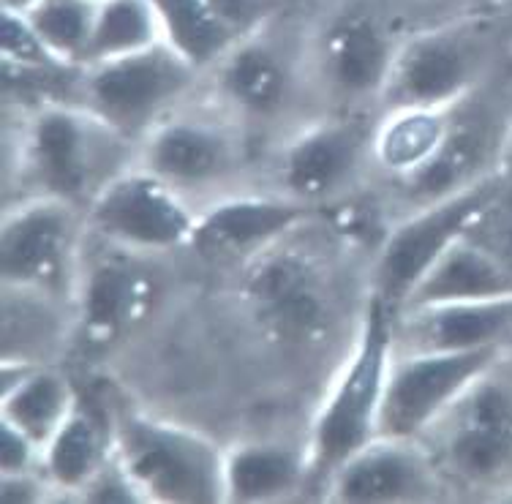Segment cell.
Here are the masks:
<instances>
[{
    "label": "cell",
    "mask_w": 512,
    "mask_h": 504,
    "mask_svg": "<svg viewBox=\"0 0 512 504\" xmlns=\"http://www.w3.org/2000/svg\"><path fill=\"white\" fill-rule=\"evenodd\" d=\"M256 139L202 93L148 131L137 164L186 197L197 210L240 191L262 188Z\"/></svg>",
    "instance_id": "obj_5"
},
{
    "label": "cell",
    "mask_w": 512,
    "mask_h": 504,
    "mask_svg": "<svg viewBox=\"0 0 512 504\" xmlns=\"http://www.w3.org/2000/svg\"><path fill=\"white\" fill-rule=\"evenodd\" d=\"M425 3L442 11L439 20H453V17H474V14L510 11L512 0H425Z\"/></svg>",
    "instance_id": "obj_34"
},
{
    "label": "cell",
    "mask_w": 512,
    "mask_h": 504,
    "mask_svg": "<svg viewBox=\"0 0 512 504\" xmlns=\"http://www.w3.org/2000/svg\"><path fill=\"white\" fill-rule=\"evenodd\" d=\"M502 183V175H493L453 197L393 218L368 270V292L393 308L401 306L436 259L466 235L469 224L480 216Z\"/></svg>",
    "instance_id": "obj_14"
},
{
    "label": "cell",
    "mask_w": 512,
    "mask_h": 504,
    "mask_svg": "<svg viewBox=\"0 0 512 504\" xmlns=\"http://www.w3.org/2000/svg\"><path fill=\"white\" fill-rule=\"evenodd\" d=\"M33 0H3V6H11V9H25Z\"/></svg>",
    "instance_id": "obj_36"
},
{
    "label": "cell",
    "mask_w": 512,
    "mask_h": 504,
    "mask_svg": "<svg viewBox=\"0 0 512 504\" xmlns=\"http://www.w3.org/2000/svg\"><path fill=\"white\" fill-rule=\"evenodd\" d=\"M510 11H512V3H510Z\"/></svg>",
    "instance_id": "obj_39"
},
{
    "label": "cell",
    "mask_w": 512,
    "mask_h": 504,
    "mask_svg": "<svg viewBox=\"0 0 512 504\" xmlns=\"http://www.w3.org/2000/svg\"><path fill=\"white\" fill-rule=\"evenodd\" d=\"M450 485L420 439L374 436L327 477L322 499L333 504H412L444 499Z\"/></svg>",
    "instance_id": "obj_16"
},
{
    "label": "cell",
    "mask_w": 512,
    "mask_h": 504,
    "mask_svg": "<svg viewBox=\"0 0 512 504\" xmlns=\"http://www.w3.org/2000/svg\"><path fill=\"white\" fill-rule=\"evenodd\" d=\"M199 85L202 71L161 41L137 55L79 66L69 80V99L139 145L169 112L194 99Z\"/></svg>",
    "instance_id": "obj_10"
},
{
    "label": "cell",
    "mask_w": 512,
    "mask_h": 504,
    "mask_svg": "<svg viewBox=\"0 0 512 504\" xmlns=\"http://www.w3.org/2000/svg\"><path fill=\"white\" fill-rule=\"evenodd\" d=\"M3 159L6 191L17 186V199L52 197L85 210L137 161V145L77 101L47 99L22 112Z\"/></svg>",
    "instance_id": "obj_3"
},
{
    "label": "cell",
    "mask_w": 512,
    "mask_h": 504,
    "mask_svg": "<svg viewBox=\"0 0 512 504\" xmlns=\"http://www.w3.org/2000/svg\"><path fill=\"white\" fill-rule=\"evenodd\" d=\"M504 355L507 349L393 355L376 436L423 442L436 420Z\"/></svg>",
    "instance_id": "obj_15"
},
{
    "label": "cell",
    "mask_w": 512,
    "mask_h": 504,
    "mask_svg": "<svg viewBox=\"0 0 512 504\" xmlns=\"http://www.w3.org/2000/svg\"><path fill=\"white\" fill-rule=\"evenodd\" d=\"M316 216V210L295 199L267 188H251L199 210L186 251L205 259L207 265L237 270Z\"/></svg>",
    "instance_id": "obj_17"
},
{
    "label": "cell",
    "mask_w": 512,
    "mask_h": 504,
    "mask_svg": "<svg viewBox=\"0 0 512 504\" xmlns=\"http://www.w3.org/2000/svg\"><path fill=\"white\" fill-rule=\"evenodd\" d=\"M423 442L453 494H512V363L507 355L436 420Z\"/></svg>",
    "instance_id": "obj_8"
},
{
    "label": "cell",
    "mask_w": 512,
    "mask_h": 504,
    "mask_svg": "<svg viewBox=\"0 0 512 504\" xmlns=\"http://www.w3.org/2000/svg\"><path fill=\"white\" fill-rule=\"evenodd\" d=\"M395 308L368 292L363 319L325 401L308 431V488H325L327 477L376 436L387 371L393 363Z\"/></svg>",
    "instance_id": "obj_6"
},
{
    "label": "cell",
    "mask_w": 512,
    "mask_h": 504,
    "mask_svg": "<svg viewBox=\"0 0 512 504\" xmlns=\"http://www.w3.org/2000/svg\"><path fill=\"white\" fill-rule=\"evenodd\" d=\"M311 25L267 14L202 74L199 93L243 126L251 137L278 142L316 115H325L314 96Z\"/></svg>",
    "instance_id": "obj_2"
},
{
    "label": "cell",
    "mask_w": 512,
    "mask_h": 504,
    "mask_svg": "<svg viewBox=\"0 0 512 504\" xmlns=\"http://www.w3.org/2000/svg\"><path fill=\"white\" fill-rule=\"evenodd\" d=\"M164 41L153 0H99L85 63L126 58Z\"/></svg>",
    "instance_id": "obj_27"
},
{
    "label": "cell",
    "mask_w": 512,
    "mask_h": 504,
    "mask_svg": "<svg viewBox=\"0 0 512 504\" xmlns=\"http://www.w3.org/2000/svg\"><path fill=\"white\" fill-rule=\"evenodd\" d=\"M499 175H502L504 180H512V129H510V137H507V145H504L502 164H499Z\"/></svg>",
    "instance_id": "obj_35"
},
{
    "label": "cell",
    "mask_w": 512,
    "mask_h": 504,
    "mask_svg": "<svg viewBox=\"0 0 512 504\" xmlns=\"http://www.w3.org/2000/svg\"><path fill=\"white\" fill-rule=\"evenodd\" d=\"M164 41L205 74L254 22L232 14L227 0H153Z\"/></svg>",
    "instance_id": "obj_25"
},
{
    "label": "cell",
    "mask_w": 512,
    "mask_h": 504,
    "mask_svg": "<svg viewBox=\"0 0 512 504\" xmlns=\"http://www.w3.org/2000/svg\"><path fill=\"white\" fill-rule=\"evenodd\" d=\"M112 436L118 461L148 504L224 502V450L197 428L123 412Z\"/></svg>",
    "instance_id": "obj_11"
},
{
    "label": "cell",
    "mask_w": 512,
    "mask_h": 504,
    "mask_svg": "<svg viewBox=\"0 0 512 504\" xmlns=\"http://www.w3.org/2000/svg\"><path fill=\"white\" fill-rule=\"evenodd\" d=\"M93 3H99V0H93Z\"/></svg>",
    "instance_id": "obj_38"
},
{
    "label": "cell",
    "mask_w": 512,
    "mask_h": 504,
    "mask_svg": "<svg viewBox=\"0 0 512 504\" xmlns=\"http://www.w3.org/2000/svg\"><path fill=\"white\" fill-rule=\"evenodd\" d=\"M58 494L44 472L0 475V502L3 504H41L55 502Z\"/></svg>",
    "instance_id": "obj_33"
},
{
    "label": "cell",
    "mask_w": 512,
    "mask_h": 504,
    "mask_svg": "<svg viewBox=\"0 0 512 504\" xmlns=\"http://www.w3.org/2000/svg\"><path fill=\"white\" fill-rule=\"evenodd\" d=\"M314 221L237 267L232 292L256 336L297 360L330 355L349 311V287L333 251L308 232Z\"/></svg>",
    "instance_id": "obj_1"
},
{
    "label": "cell",
    "mask_w": 512,
    "mask_h": 504,
    "mask_svg": "<svg viewBox=\"0 0 512 504\" xmlns=\"http://www.w3.org/2000/svg\"><path fill=\"white\" fill-rule=\"evenodd\" d=\"M512 55V11L428 22L404 33L379 115L455 107L491 80Z\"/></svg>",
    "instance_id": "obj_4"
},
{
    "label": "cell",
    "mask_w": 512,
    "mask_h": 504,
    "mask_svg": "<svg viewBox=\"0 0 512 504\" xmlns=\"http://www.w3.org/2000/svg\"><path fill=\"white\" fill-rule=\"evenodd\" d=\"M115 453L112 425H104L90 406L79 401L55 436L44 445L41 472L47 475L58 499H74L99 475Z\"/></svg>",
    "instance_id": "obj_24"
},
{
    "label": "cell",
    "mask_w": 512,
    "mask_h": 504,
    "mask_svg": "<svg viewBox=\"0 0 512 504\" xmlns=\"http://www.w3.org/2000/svg\"><path fill=\"white\" fill-rule=\"evenodd\" d=\"M96 240V238H93ZM99 254L82 257L74 311L77 325L93 344H109L150 314L156 281L142 265V254L101 243Z\"/></svg>",
    "instance_id": "obj_18"
},
{
    "label": "cell",
    "mask_w": 512,
    "mask_h": 504,
    "mask_svg": "<svg viewBox=\"0 0 512 504\" xmlns=\"http://www.w3.org/2000/svg\"><path fill=\"white\" fill-rule=\"evenodd\" d=\"M466 235L512 273V180H504L480 216L469 224Z\"/></svg>",
    "instance_id": "obj_30"
},
{
    "label": "cell",
    "mask_w": 512,
    "mask_h": 504,
    "mask_svg": "<svg viewBox=\"0 0 512 504\" xmlns=\"http://www.w3.org/2000/svg\"><path fill=\"white\" fill-rule=\"evenodd\" d=\"M308 488V447L254 439L224 450V502H286Z\"/></svg>",
    "instance_id": "obj_20"
},
{
    "label": "cell",
    "mask_w": 512,
    "mask_h": 504,
    "mask_svg": "<svg viewBox=\"0 0 512 504\" xmlns=\"http://www.w3.org/2000/svg\"><path fill=\"white\" fill-rule=\"evenodd\" d=\"M512 295V273L469 235H461L436 259L398 308L491 300Z\"/></svg>",
    "instance_id": "obj_22"
},
{
    "label": "cell",
    "mask_w": 512,
    "mask_h": 504,
    "mask_svg": "<svg viewBox=\"0 0 512 504\" xmlns=\"http://www.w3.org/2000/svg\"><path fill=\"white\" fill-rule=\"evenodd\" d=\"M393 341L395 355L507 349L512 341V295L395 308Z\"/></svg>",
    "instance_id": "obj_19"
},
{
    "label": "cell",
    "mask_w": 512,
    "mask_h": 504,
    "mask_svg": "<svg viewBox=\"0 0 512 504\" xmlns=\"http://www.w3.org/2000/svg\"><path fill=\"white\" fill-rule=\"evenodd\" d=\"M77 502L88 504H148L145 496L137 488V483L131 480L126 472V466L120 464L118 455L112 453L107 464L101 466V472L90 480L82 494L77 496Z\"/></svg>",
    "instance_id": "obj_31"
},
{
    "label": "cell",
    "mask_w": 512,
    "mask_h": 504,
    "mask_svg": "<svg viewBox=\"0 0 512 504\" xmlns=\"http://www.w3.org/2000/svg\"><path fill=\"white\" fill-rule=\"evenodd\" d=\"M41 472V447L17 425L0 420V475Z\"/></svg>",
    "instance_id": "obj_32"
},
{
    "label": "cell",
    "mask_w": 512,
    "mask_h": 504,
    "mask_svg": "<svg viewBox=\"0 0 512 504\" xmlns=\"http://www.w3.org/2000/svg\"><path fill=\"white\" fill-rule=\"evenodd\" d=\"M199 210L137 161L85 208L90 238L142 257L186 251Z\"/></svg>",
    "instance_id": "obj_13"
},
{
    "label": "cell",
    "mask_w": 512,
    "mask_h": 504,
    "mask_svg": "<svg viewBox=\"0 0 512 504\" xmlns=\"http://www.w3.org/2000/svg\"><path fill=\"white\" fill-rule=\"evenodd\" d=\"M507 360L512 363V341H510V346H507Z\"/></svg>",
    "instance_id": "obj_37"
},
{
    "label": "cell",
    "mask_w": 512,
    "mask_h": 504,
    "mask_svg": "<svg viewBox=\"0 0 512 504\" xmlns=\"http://www.w3.org/2000/svg\"><path fill=\"white\" fill-rule=\"evenodd\" d=\"M379 112H325L273 142L262 188L322 213L349 199L374 169Z\"/></svg>",
    "instance_id": "obj_7"
},
{
    "label": "cell",
    "mask_w": 512,
    "mask_h": 504,
    "mask_svg": "<svg viewBox=\"0 0 512 504\" xmlns=\"http://www.w3.org/2000/svg\"><path fill=\"white\" fill-rule=\"evenodd\" d=\"M404 33L368 0L341 3L311 25L308 60L322 112H379Z\"/></svg>",
    "instance_id": "obj_9"
},
{
    "label": "cell",
    "mask_w": 512,
    "mask_h": 504,
    "mask_svg": "<svg viewBox=\"0 0 512 504\" xmlns=\"http://www.w3.org/2000/svg\"><path fill=\"white\" fill-rule=\"evenodd\" d=\"M453 107L395 109L379 115L374 134V169L387 183L423 169L442 148Z\"/></svg>",
    "instance_id": "obj_26"
},
{
    "label": "cell",
    "mask_w": 512,
    "mask_h": 504,
    "mask_svg": "<svg viewBox=\"0 0 512 504\" xmlns=\"http://www.w3.org/2000/svg\"><path fill=\"white\" fill-rule=\"evenodd\" d=\"M22 11L63 66L79 69L85 63L96 17L93 0H33Z\"/></svg>",
    "instance_id": "obj_28"
},
{
    "label": "cell",
    "mask_w": 512,
    "mask_h": 504,
    "mask_svg": "<svg viewBox=\"0 0 512 504\" xmlns=\"http://www.w3.org/2000/svg\"><path fill=\"white\" fill-rule=\"evenodd\" d=\"M85 248V210L52 197L6 202L0 227L3 287L30 289L74 306Z\"/></svg>",
    "instance_id": "obj_12"
},
{
    "label": "cell",
    "mask_w": 512,
    "mask_h": 504,
    "mask_svg": "<svg viewBox=\"0 0 512 504\" xmlns=\"http://www.w3.org/2000/svg\"><path fill=\"white\" fill-rule=\"evenodd\" d=\"M77 404V390L55 363H3L0 420L17 425L41 447V453Z\"/></svg>",
    "instance_id": "obj_21"
},
{
    "label": "cell",
    "mask_w": 512,
    "mask_h": 504,
    "mask_svg": "<svg viewBox=\"0 0 512 504\" xmlns=\"http://www.w3.org/2000/svg\"><path fill=\"white\" fill-rule=\"evenodd\" d=\"M77 311L58 297L3 287V363H55Z\"/></svg>",
    "instance_id": "obj_23"
},
{
    "label": "cell",
    "mask_w": 512,
    "mask_h": 504,
    "mask_svg": "<svg viewBox=\"0 0 512 504\" xmlns=\"http://www.w3.org/2000/svg\"><path fill=\"white\" fill-rule=\"evenodd\" d=\"M0 58H3V71L9 74L63 77V74L77 71L63 66L47 50V44L39 39L25 11L11 9V6H0Z\"/></svg>",
    "instance_id": "obj_29"
}]
</instances>
